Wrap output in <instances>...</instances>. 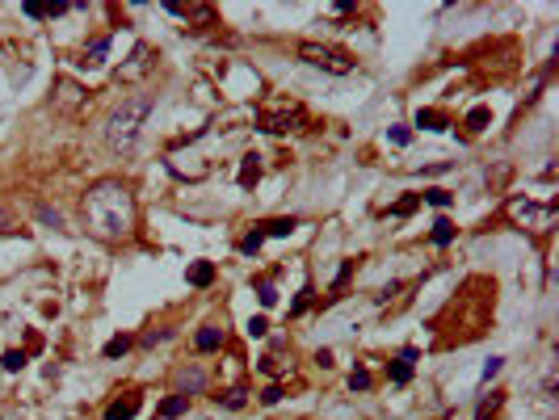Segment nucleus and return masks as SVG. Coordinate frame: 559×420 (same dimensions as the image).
<instances>
[{
	"mask_svg": "<svg viewBox=\"0 0 559 420\" xmlns=\"http://www.w3.org/2000/svg\"><path fill=\"white\" fill-rule=\"evenodd\" d=\"M84 219L97 236L105 240H118L135 227V198L122 181H97L88 194H84Z\"/></svg>",
	"mask_w": 559,
	"mask_h": 420,
	"instance_id": "nucleus-1",
	"label": "nucleus"
},
{
	"mask_svg": "<svg viewBox=\"0 0 559 420\" xmlns=\"http://www.w3.org/2000/svg\"><path fill=\"white\" fill-rule=\"evenodd\" d=\"M147 114H151V101H147V97H130V101H122V105L109 114V122H105V139H109V147H114V151H130Z\"/></svg>",
	"mask_w": 559,
	"mask_h": 420,
	"instance_id": "nucleus-2",
	"label": "nucleus"
},
{
	"mask_svg": "<svg viewBox=\"0 0 559 420\" xmlns=\"http://www.w3.org/2000/svg\"><path fill=\"white\" fill-rule=\"evenodd\" d=\"M257 126L269 130V135H290V130H303L307 126V114L299 101H269L257 109Z\"/></svg>",
	"mask_w": 559,
	"mask_h": 420,
	"instance_id": "nucleus-3",
	"label": "nucleus"
},
{
	"mask_svg": "<svg viewBox=\"0 0 559 420\" xmlns=\"http://www.w3.org/2000/svg\"><path fill=\"white\" fill-rule=\"evenodd\" d=\"M299 59L320 67V72H332V76H349L358 67V59L341 46H328V42H299Z\"/></svg>",
	"mask_w": 559,
	"mask_h": 420,
	"instance_id": "nucleus-4",
	"label": "nucleus"
},
{
	"mask_svg": "<svg viewBox=\"0 0 559 420\" xmlns=\"http://www.w3.org/2000/svg\"><path fill=\"white\" fill-rule=\"evenodd\" d=\"M509 219H513L518 227H526V231H551V227H555V202L539 206V202H530V198H513V202H509Z\"/></svg>",
	"mask_w": 559,
	"mask_h": 420,
	"instance_id": "nucleus-5",
	"label": "nucleus"
},
{
	"mask_svg": "<svg viewBox=\"0 0 559 420\" xmlns=\"http://www.w3.org/2000/svg\"><path fill=\"white\" fill-rule=\"evenodd\" d=\"M151 63H156V55H151V46L147 42H135V50H130V59L114 72L118 76V84H135V80H143L147 72H151Z\"/></svg>",
	"mask_w": 559,
	"mask_h": 420,
	"instance_id": "nucleus-6",
	"label": "nucleus"
},
{
	"mask_svg": "<svg viewBox=\"0 0 559 420\" xmlns=\"http://www.w3.org/2000/svg\"><path fill=\"white\" fill-rule=\"evenodd\" d=\"M164 13L185 17V21H198V25H215V8H210V4H177V0H168Z\"/></svg>",
	"mask_w": 559,
	"mask_h": 420,
	"instance_id": "nucleus-7",
	"label": "nucleus"
},
{
	"mask_svg": "<svg viewBox=\"0 0 559 420\" xmlns=\"http://www.w3.org/2000/svg\"><path fill=\"white\" fill-rule=\"evenodd\" d=\"M84 105V88L72 84V80H55V109H80Z\"/></svg>",
	"mask_w": 559,
	"mask_h": 420,
	"instance_id": "nucleus-8",
	"label": "nucleus"
},
{
	"mask_svg": "<svg viewBox=\"0 0 559 420\" xmlns=\"http://www.w3.org/2000/svg\"><path fill=\"white\" fill-rule=\"evenodd\" d=\"M412 362H417V349H404V353L387 366V374H391V383H396V387H404V383L412 379Z\"/></svg>",
	"mask_w": 559,
	"mask_h": 420,
	"instance_id": "nucleus-9",
	"label": "nucleus"
},
{
	"mask_svg": "<svg viewBox=\"0 0 559 420\" xmlns=\"http://www.w3.org/2000/svg\"><path fill=\"white\" fill-rule=\"evenodd\" d=\"M185 278H189V286H198V290H202V286H210V282H215V265H210V261H194V265L185 269Z\"/></svg>",
	"mask_w": 559,
	"mask_h": 420,
	"instance_id": "nucleus-10",
	"label": "nucleus"
},
{
	"mask_svg": "<svg viewBox=\"0 0 559 420\" xmlns=\"http://www.w3.org/2000/svg\"><path fill=\"white\" fill-rule=\"evenodd\" d=\"M139 404H143L139 395H126V400H114V404H109V412H105V420H130L135 412H139Z\"/></svg>",
	"mask_w": 559,
	"mask_h": 420,
	"instance_id": "nucleus-11",
	"label": "nucleus"
},
{
	"mask_svg": "<svg viewBox=\"0 0 559 420\" xmlns=\"http://www.w3.org/2000/svg\"><path fill=\"white\" fill-rule=\"evenodd\" d=\"M185 408H189V395H168V400L160 404V420H177Z\"/></svg>",
	"mask_w": 559,
	"mask_h": 420,
	"instance_id": "nucleus-12",
	"label": "nucleus"
},
{
	"mask_svg": "<svg viewBox=\"0 0 559 420\" xmlns=\"http://www.w3.org/2000/svg\"><path fill=\"white\" fill-rule=\"evenodd\" d=\"M257 177H261V160H257V156H244V164H240V185H244V189H252V185H257Z\"/></svg>",
	"mask_w": 559,
	"mask_h": 420,
	"instance_id": "nucleus-13",
	"label": "nucleus"
},
{
	"mask_svg": "<svg viewBox=\"0 0 559 420\" xmlns=\"http://www.w3.org/2000/svg\"><path fill=\"white\" fill-rule=\"evenodd\" d=\"M295 227H299V219H269V223H261V236H278V240H282V236H290Z\"/></svg>",
	"mask_w": 559,
	"mask_h": 420,
	"instance_id": "nucleus-14",
	"label": "nucleus"
},
{
	"mask_svg": "<svg viewBox=\"0 0 559 420\" xmlns=\"http://www.w3.org/2000/svg\"><path fill=\"white\" fill-rule=\"evenodd\" d=\"M194 345H198L202 353H215V349L223 345V332H219V328H202V332L194 337Z\"/></svg>",
	"mask_w": 559,
	"mask_h": 420,
	"instance_id": "nucleus-15",
	"label": "nucleus"
},
{
	"mask_svg": "<svg viewBox=\"0 0 559 420\" xmlns=\"http://www.w3.org/2000/svg\"><path fill=\"white\" fill-rule=\"evenodd\" d=\"M454 236H459V227H454L450 219H438V223H433V244H438V248H446Z\"/></svg>",
	"mask_w": 559,
	"mask_h": 420,
	"instance_id": "nucleus-16",
	"label": "nucleus"
},
{
	"mask_svg": "<svg viewBox=\"0 0 559 420\" xmlns=\"http://www.w3.org/2000/svg\"><path fill=\"white\" fill-rule=\"evenodd\" d=\"M105 50H109V38H97V42L84 50V59H80V63H84V67H97V63L105 59Z\"/></svg>",
	"mask_w": 559,
	"mask_h": 420,
	"instance_id": "nucleus-17",
	"label": "nucleus"
},
{
	"mask_svg": "<svg viewBox=\"0 0 559 420\" xmlns=\"http://www.w3.org/2000/svg\"><path fill=\"white\" fill-rule=\"evenodd\" d=\"M417 126H425V130H442V126H446V114H442V109H421V114H417Z\"/></svg>",
	"mask_w": 559,
	"mask_h": 420,
	"instance_id": "nucleus-18",
	"label": "nucleus"
},
{
	"mask_svg": "<svg viewBox=\"0 0 559 420\" xmlns=\"http://www.w3.org/2000/svg\"><path fill=\"white\" fill-rule=\"evenodd\" d=\"M417 206H421V194H404V198L391 206V215H396V219H408V215H417Z\"/></svg>",
	"mask_w": 559,
	"mask_h": 420,
	"instance_id": "nucleus-19",
	"label": "nucleus"
},
{
	"mask_svg": "<svg viewBox=\"0 0 559 420\" xmlns=\"http://www.w3.org/2000/svg\"><path fill=\"white\" fill-rule=\"evenodd\" d=\"M501 400H505L501 391H492V395H484V400H480V408H476V420H488V416H492V412H497V408H501Z\"/></svg>",
	"mask_w": 559,
	"mask_h": 420,
	"instance_id": "nucleus-20",
	"label": "nucleus"
},
{
	"mask_svg": "<svg viewBox=\"0 0 559 420\" xmlns=\"http://www.w3.org/2000/svg\"><path fill=\"white\" fill-rule=\"evenodd\" d=\"M488 122H492V109H488V105H476V109L467 114V126H471V130H484Z\"/></svg>",
	"mask_w": 559,
	"mask_h": 420,
	"instance_id": "nucleus-21",
	"label": "nucleus"
},
{
	"mask_svg": "<svg viewBox=\"0 0 559 420\" xmlns=\"http://www.w3.org/2000/svg\"><path fill=\"white\" fill-rule=\"evenodd\" d=\"M421 198H425V202H429V206H438V210H442V206H450V202H454V198H450V189H429V194H421Z\"/></svg>",
	"mask_w": 559,
	"mask_h": 420,
	"instance_id": "nucleus-22",
	"label": "nucleus"
},
{
	"mask_svg": "<svg viewBox=\"0 0 559 420\" xmlns=\"http://www.w3.org/2000/svg\"><path fill=\"white\" fill-rule=\"evenodd\" d=\"M21 366H25V353H21V349H8V353H4V370H8V374H17Z\"/></svg>",
	"mask_w": 559,
	"mask_h": 420,
	"instance_id": "nucleus-23",
	"label": "nucleus"
},
{
	"mask_svg": "<svg viewBox=\"0 0 559 420\" xmlns=\"http://www.w3.org/2000/svg\"><path fill=\"white\" fill-rule=\"evenodd\" d=\"M126 349H130V341H126V337H114V341L105 345V358H122Z\"/></svg>",
	"mask_w": 559,
	"mask_h": 420,
	"instance_id": "nucleus-24",
	"label": "nucleus"
},
{
	"mask_svg": "<svg viewBox=\"0 0 559 420\" xmlns=\"http://www.w3.org/2000/svg\"><path fill=\"white\" fill-rule=\"evenodd\" d=\"M261 244H265V236H261V231H252V236H244V244H240V248L252 257V252H261Z\"/></svg>",
	"mask_w": 559,
	"mask_h": 420,
	"instance_id": "nucleus-25",
	"label": "nucleus"
},
{
	"mask_svg": "<svg viewBox=\"0 0 559 420\" xmlns=\"http://www.w3.org/2000/svg\"><path fill=\"white\" fill-rule=\"evenodd\" d=\"M257 294H261V307H274V303H278V290H274L269 282H261V286H257Z\"/></svg>",
	"mask_w": 559,
	"mask_h": 420,
	"instance_id": "nucleus-26",
	"label": "nucleus"
},
{
	"mask_svg": "<svg viewBox=\"0 0 559 420\" xmlns=\"http://www.w3.org/2000/svg\"><path fill=\"white\" fill-rule=\"evenodd\" d=\"M307 303H311V286H303V290H299V299H295L290 316H303V311H307Z\"/></svg>",
	"mask_w": 559,
	"mask_h": 420,
	"instance_id": "nucleus-27",
	"label": "nucleus"
},
{
	"mask_svg": "<svg viewBox=\"0 0 559 420\" xmlns=\"http://www.w3.org/2000/svg\"><path fill=\"white\" fill-rule=\"evenodd\" d=\"M265 332H269V320L265 316H252L248 320V337H265Z\"/></svg>",
	"mask_w": 559,
	"mask_h": 420,
	"instance_id": "nucleus-28",
	"label": "nucleus"
},
{
	"mask_svg": "<svg viewBox=\"0 0 559 420\" xmlns=\"http://www.w3.org/2000/svg\"><path fill=\"white\" fill-rule=\"evenodd\" d=\"M349 387H353V391H370V374H366V370H353V374H349Z\"/></svg>",
	"mask_w": 559,
	"mask_h": 420,
	"instance_id": "nucleus-29",
	"label": "nucleus"
},
{
	"mask_svg": "<svg viewBox=\"0 0 559 420\" xmlns=\"http://www.w3.org/2000/svg\"><path fill=\"white\" fill-rule=\"evenodd\" d=\"M278 400H282V387H278V383H269V387L261 391V404H265V408H274Z\"/></svg>",
	"mask_w": 559,
	"mask_h": 420,
	"instance_id": "nucleus-30",
	"label": "nucleus"
},
{
	"mask_svg": "<svg viewBox=\"0 0 559 420\" xmlns=\"http://www.w3.org/2000/svg\"><path fill=\"white\" fill-rule=\"evenodd\" d=\"M349 273H353V261H345V265L337 269V278H332V290H341V286L349 282Z\"/></svg>",
	"mask_w": 559,
	"mask_h": 420,
	"instance_id": "nucleus-31",
	"label": "nucleus"
},
{
	"mask_svg": "<svg viewBox=\"0 0 559 420\" xmlns=\"http://www.w3.org/2000/svg\"><path fill=\"white\" fill-rule=\"evenodd\" d=\"M387 139H391V143H396V147H404V143H408V139H412V135H408V130H404V126H391V130H387Z\"/></svg>",
	"mask_w": 559,
	"mask_h": 420,
	"instance_id": "nucleus-32",
	"label": "nucleus"
},
{
	"mask_svg": "<svg viewBox=\"0 0 559 420\" xmlns=\"http://www.w3.org/2000/svg\"><path fill=\"white\" fill-rule=\"evenodd\" d=\"M501 366H505L501 358H488V366H484V383H492V379L501 374Z\"/></svg>",
	"mask_w": 559,
	"mask_h": 420,
	"instance_id": "nucleus-33",
	"label": "nucleus"
},
{
	"mask_svg": "<svg viewBox=\"0 0 559 420\" xmlns=\"http://www.w3.org/2000/svg\"><path fill=\"white\" fill-rule=\"evenodd\" d=\"M21 13H25V17H46V4H34V0H25V4H21Z\"/></svg>",
	"mask_w": 559,
	"mask_h": 420,
	"instance_id": "nucleus-34",
	"label": "nucleus"
},
{
	"mask_svg": "<svg viewBox=\"0 0 559 420\" xmlns=\"http://www.w3.org/2000/svg\"><path fill=\"white\" fill-rule=\"evenodd\" d=\"M223 404H227V408H244V391H227Z\"/></svg>",
	"mask_w": 559,
	"mask_h": 420,
	"instance_id": "nucleus-35",
	"label": "nucleus"
},
{
	"mask_svg": "<svg viewBox=\"0 0 559 420\" xmlns=\"http://www.w3.org/2000/svg\"><path fill=\"white\" fill-rule=\"evenodd\" d=\"M38 215H42V223H55V227H63V219H59V215H55V210H46V206H42V210H38Z\"/></svg>",
	"mask_w": 559,
	"mask_h": 420,
	"instance_id": "nucleus-36",
	"label": "nucleus"
}]
</instances>
